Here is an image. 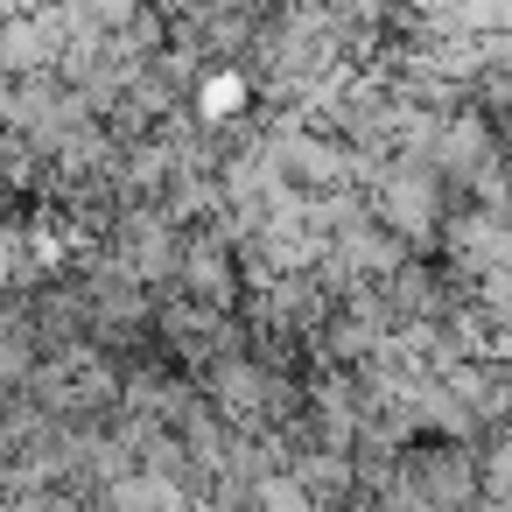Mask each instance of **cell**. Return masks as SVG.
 Here are the masks:
<instances>
[{"label":"cell","instance_id":"cell-1","mask_svg":"<svg viewBox=\"0 0 512 512\" xmlns=\"http://www.w3.org/2000/svg\"><path fill=\"white\" fill-rule=\"evenodd\" d=\"M400 470H407L414 505H428V512L477 505V463H470L463 435H407L400 442Z\"/></svg>","mask_w":512,"mask_h":512},{"label":"cell","instance_id":"cell-2","mask_svg":"<svg viewBox=\"0 0 512 512\" xmlns=\"http://www.w3.org/2000/svg\"><path fill=\"white\" fill-rule=\"evenodd\" d=\"M71 8H78V15H85L92 29H120V22H127V15L141 8V0H71Z\"/></svg>","mask_w":512,"mask_h":512}]
</instances>
